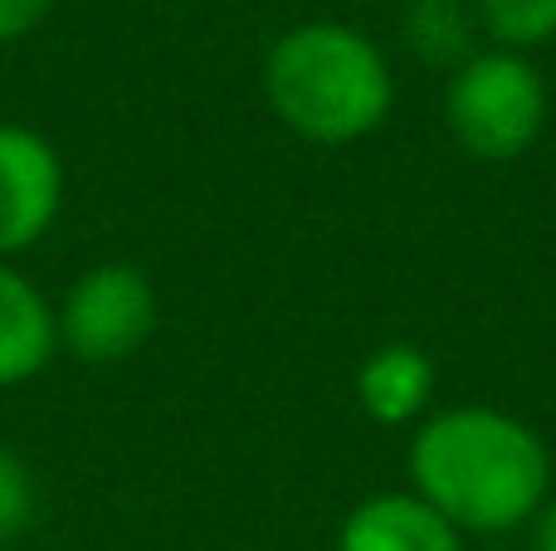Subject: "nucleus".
<instances>
[{
    "label": "nucleus",
    "instance_id": "nucleus-9",
    "mask_svg": "<svg viewBox=\"0 0 556 551\" xmlns=\"http://www.w3.org/2000/svg\"><path fill=\"white\" fill-rule=\"evenodd\" d=\"M473 29H479V15L469 0H410L405 10V39L430 64L459 68L464 59H473Z\"/></svg>",
    "mask_w": 556,
    "mask_h": 551
},
{
    "label": "nucleus",
    "instance_id": "nucleus-3",
    "mask_svg": "<svg viewBox=\"0 0 556 551\" xmlns=\"http://www.w3.org/2000/svg\"><path fill=\"white\" fill-rule=\"evenodd\" d=\"M444 123L473 162H513L547 127V84L528 54L483 49L450 74Z\"/></svg>",
    "mask_w": 556,
    "mask_h": 551
},
{
    "label": "nucleus",
    "instance_id": "nucleus-4",
    "mask_svg": "<svg viewBox=\"0 0 556 551\" xmlns=\"http://www.w3.org/2000/svg\"><path fill=\"white\" fill-rule=\"evenodd\" d=\"M162 303L137 264H93L68 283L64 303L54 308L59 351L88 367H117L152 342Z\"/></svg>",
    "mask_w": 556,
    "mask_h": 551
},
{
    "label": "nucleus",
    "instance_id": "nucleus-13",
    "mask_svg": "<svg viewBox=\"0 0 556 551\" xmlns=\"http://www.w3.org/2000/svg\"><path fill=\"white\" fill-rule=\"evenodd\" d=\"M532 551H556V498H547L542 513L532 517Z\"/></svg>",
    "mask_w": 556,
    "mask_h": 551
},
{
    "label": "nucleus",
    "instance_id": "nucleus-12",
    "mask_svg": "<svg viewBox=\"0 0 556 551\" xmlns=\"http://www.w3.org/2000/svg\"><path fill=\"white\" fill-rule=\"evenodd\" d=\"M49 10H54V0H0V44L35 35Z\"/></svg>",
    "mask_w": 556,
    "mask_h": 551
},
{
    "label": "nucleus",
    "instance_id": "nucleus-7",
    "mask_svg": "<svg viewBox=\"0 0 556 551\" xmlns=\"http://www.w3.org/2000/svg\"><path fill=\"white\" fill-rule=\"evenodd\" d=\"M59 322L54 303L35 289L29 273L0 259V386H25L54 361Z\"/></svg>",
    "mask_w": 556,
    "mask_h": 551
},
{
    "label": "nucleus",
    "instance_id": "nucleus-2",
    "mask_svg": "<svg viewBox=\"0 0 556 551\" xmlns=\"http://www.w3.org/2000/svg\"><path fill=\"white\" fill-rule=\"evenodd\" d=\"M264 98L303 142L346 146L391 117L395 74L381 44L362 29L342 20H303L264 54Z\"/></svg>",
    "mask_w": 556,
    "mask_h": 551
},
{
    "label": "nucleus",
    "instance_id": "nucleus-10",
    "mask_svg": "<svg viewBox=\"0 0 556 551\" xmlns=\"http://www.w3.org/2000/svg\"><path fill=\"white\" fill-rule=\"evenodd\" d=\"M479 29L498 39V49L528 54L556 39V0H473Z\"/></svg>",
    "mask_w": 556,
    "mask_h": 551
},
{
    "label": "nucleus",
    "instance_id": "nucleus-8",
    "mask_svg": "<svg viewBox=\"0 0 556 551\" xmlns=\"http://www.w3.org/2000/svg\"><path fill=\"white\" fill-rule=\"evenodd\" d=\"M430 396H434V361L410 342L376 347L356 371V406L386 430L415 425L430 410Z\"/></svg>",
    "mask_w": 556,
    "mask_h": 551
},
{
    "label": "nucleus",
    "instance_id": "nucleus-1",
    "mask_svg": "<svg viewBox=\"0 0 556 551\" xmlns=\"http://www.w3.org/2000/svg\"><path fill=\"white\" fill-rule=\"evenodd\" d=\"M410 494L454 533H513L552 498V454L532 425L493 406H450L410 439Z\"/></svg>",
    "mask_w": 556,
    "mask_h": 551
},
{
    "label": "nucleus",
    "instance_id": "nucleus-6",
    "mask_svg": "<svg viewBox=\"0 0 556 551\" xmlns=\"http://www.w3.org/2000/svg\"><path fill=\"white\" fill-rule=\"evenodd\" d=\"M337 551H464V533H454L425 498L376 494L346 513Z\"/></svg>",
    "mask_w": 556,
    "mask_h": 551
},
{
    "label": "nucleus",
    "instance_id": "nucleus-5",
    "mask_svg": "<svg viewBox=\"0 0 556 551\" xmlns=\"http://www.w3.org/2000/svg\"><path fill=\"white\" fill-rule=\"evenodd\" d=\"M64 205V162L35 127L0 123V259L35 249Z\"/></svg>",
    "mask_w": 556,
    "mask_h": 551
},
{
    "label": "nucleus",
    "instance_id": "nucleus-11",
    "mask_svg": "<svg viewBox=\"0 0 556 551\" xmlns=\"http://www.w3.org/2000/svg\"><path fill=\"white\" fill-rule=\"evenodd\" d=\"M39 513V488L29 464L15 454V449L0 445V547H10L15 537L29 533Z\"/></svg>",
    "mask_w": 556,
    "mask_h": 551
}]
</instances>
